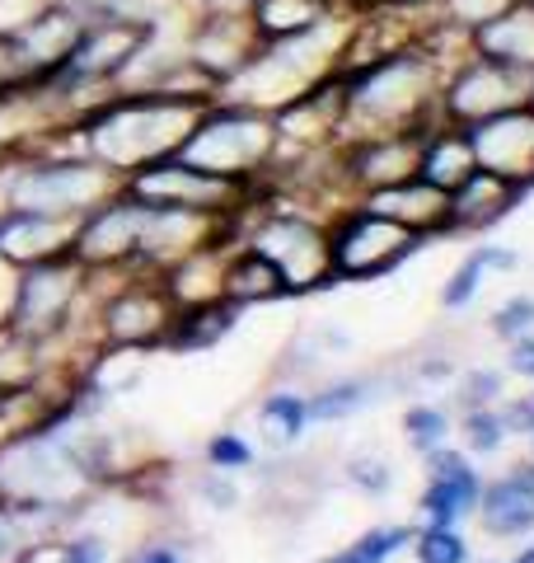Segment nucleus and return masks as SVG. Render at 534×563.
I'll list each match as a JSON object with an SVG mask.
<instances>
[{"label":"nucleus","instance_id":"f257e3e1","mask_svg":"<svg viewBox=\"0 0 534 563\" xmlns=\"http://www.w3.org/2000/svg\"><path fill=\"white\" fill-rule=\"evenodd\" d=\"M211 99L202 95H169V90H113L70 128L76 151L94 155L99 165L127 179L132 169H146L165 155H178L192 122L202 118Z\"/></svg>","mask_w":534,"mask_h":563},{"label":"nucleus","instance_id":"f03ea898","mask_svg":"<svg viewBox=\"0 0 534 563\" xmlns=\"http://www.w3.org/2000/svg\"><path fill=\"white\" fill-rule=\"evenodd\" d=\"M94 296V273L85 268L76 254H57L29 268H14V291H10V314L5 333L29 343H76L89 339L99 347L94 329L85 324V306Z\"/></svg>","mask_w":534,"mask_h":563},{"label":"nucleus","instance_id":"7ed1b4c3","mask_svg":"<svg viewBox=\"0 0 534 563\" xmlns=\"http://www.w3.org/2000/svg\"><path fill=\"white\" fill-rule=\"evenodd\" d=\"M178 155L211 174H225V179L267 188V179H272V169H277V155H281L277 118L267 109H254V103L221 95L192 122V132L183 146H178Z\"/></svg>","mask_w":534,"mask_h":563},{"label":"nucleus","instance_id":"20e7f679","mask_svg":"<svg viewBox=\"0 0 534 563\" xmlns=\"http://www.w3.org/2000/svg\"><path fill=\"white\" fill-rule=\"evenodd\" d=\"M0 179H5V207L43 211V217H66V221H80L89 207H99L122 188V174L99 165L85 151L10 155Z\"/></svg>","mask_w":534,"mask_h":563},{"label":"nucleus","instance_id":"39448f33","mask_svg":"<svg viewBox=\"0 0 534 563\" xmlns=\"http://www.w3.org/2000/svg\"><path fill=\"white\" fill-rule=\"evenodd\" d=\"M240 244L263 254L281 273L291 296H310L333 287V250H329V221L310 217L300 207H272L267 192L240 217Z\"/></svg>","mask_w":534,"mask_h":563},{"label":"nucleus","instance_id":"423d86ee","mask_svg":"<svg viewBox=\"0 0 534 563\" xmlns=\"http://www.w3.org/2000/svg\"><path fill=\"white\" fill-rule=\"evenodd\" d=\"M122 192H132V198L151 202V207H183V211H202V217L240 221L267 188L211 174L202 165L183 161V155H165V161H155L146 169H132L127 179H122Z\"/></svg>","mask_w":534,"mask_h":563},{"label":"nucleus","instance_id":"0eeeda50","mask_svg":"<svg viewBox=\"0 0 534 563\" xmlns=\"http://www.w3.org/2000/svg\"><path fill=\"white\" fill-rule=\"evenodd\" d=\"M422 235L408 225L380 217L361 202L343 207L329 221V250H333V277L337 282H376L403 268L408 258L422 250Z\"/></svg>","mask_w":534,"mask_h":563},{"label":"nucleus","instance_id":"6e6552de","mask_svg":"<svg viewBox=\"0 0 534 563\" xmlns=\"http://www.w3.org/2000/svg\"><path fill=\"white\" fill-rule=\"evenodd\" d=\"M174 296L155 273H132L122 268V282L103 296L94 310V333L103 347H132V352H155L165 347L174 329Z\"/></svg>","mask_w":534,"mask_h":563},{"label":"nucleus","instance_id":"1a4fd4ad","mask_svg":"<svg viewBox=\"0 0 534 563\" xmlns=\"http://www.w3.org/2000/svg\"><path fill=\"white\" fill-rule=\"evenodd\" d=\"M534 90V70L492 62V57H459L450 70H445L441 85V118L455 122V128H474V122H488L497 113L525 109Z\"/></svg>","mask_w":534,"mask_h":563},{"label":"nucleus","instance_id":"9d476101","mask_svg":"<svg viewBox=\"0 0 534 563\" xmlns=\"http://www.w3.org/2000/svg\"><path fill=\"white\" fill-rule=\"evenodd\" d=\"M141 225H146V202L118 188L113 198L89 207L85 217L76 221L70 254H76L89 273H122V268H132L136 263Z\"/></svg>","mask_w":534,"mask_h":563},{"label":"nucleus","instance_id":"9b49d317","mask_svg":"<svg viewBox=\"0 0 534 563\" xmlns=\"http://www.w3.org/2000/svg\"><path fill=\"white\" fill-rule=\"evenodd\" d=\"M469 132V146H474V161L492 169V174H507L525 192L534 188V109H511V113H497L488 122H474Z\"/></svg>","mask_w":534,"mask_h":563},{"label":"nucleus","instance_id":"f8f14e48","mask_svg":"<svg viewBox=\"0 0 534 563\" xmlns=\"http://www.w3.org/2000/svg\"><path fill=\"white\" fill-rule=\"evenodd\" d=\"M70 240H76V221L66 217H43V211H20V207L0 211V263H10V268H29V263L70 254Z\"/></svg>","mask_w":534,"mask_h":563},{"label":"nucleus","instance_id":"ddd939ff","mask_svg":"<svg viewBox=\"0 0 534 563\" xmlns=\"http://www.w3.org/2000/svg\"><path fill=\"white\" fill-rule=\"evenodd\" d=\"M361 207L380 211V217L408 225V231H418L422 240L432 235H445V225H450V192L426 184V179H403V184H389V188H376L366 192V198H356Z\"/></svg>","mask_w":534,"mask_h":563},{"label":"nucleus","instance_id":"4468645a","mask_svg":"<svg viewBox=\"0 0 534 563\" xmlns=\"http://www.w3.org/2000/svg\"><path fill=\"white\" fill-rule=\"evenodd\" d=\"M521 198H525V188L515 179L478 165L465 184L450 188V225H445V235L450 231H488V225L502 221Z\"/></svg>","mask_w":534,"mask_h":563},{"label":"nucleus","instance_id":"2eb2a0df","mask_svg":"<svg viewBox=\"0 0 534 563\" xmlns=\"http://www.w3.org/2000/svg\"><path fill=\"white\" fill-rule=\"evenodd\" d=\"M478 526L497 540H515L534 531V465H515L502 479L483 484L478 498Z\"/></svg>","mask_w":534,"mask_h":563},{"label":"nucleus","instance_id":"dca6fc26","mask_svg":"<svg viewBox=\"0 0 534 563\" xmlns=\"http://www.w3.org/2000/svg\"><path fill=\"white\" fill-rule=\"evenodd\" d=\"M469 47L478 57L534 70V0H515L507 14H497V20H488L483 29H474Z\"/></svg>","mask_w":534,"mask_h":563},{"label":"nucleus","instance_id":"f3484780","mask_svg":"<svg viewBox=\"0 0 534 563\" xmlns=\"http://www.w3.org/2000/svg\"><path fill=\"white\" fill-rule=\"evenodd\" d=\"M478 169L474 161V146H469V132L455 128V122H432L422 136V161H418V179L436 184V188H459Z\"/></svg>","mask_w":534,"mask_h":563},{"label":"nucleus","instance_id":"a211bd4d","mask_svg":"<svg viewBox=\"0 0 534 563\" xmlns=\"http://www.w3.org/2000/svg\"><path fill=\"white\" fill-rule=\"evenodd\" d=\"M221 296L235 310H248V306H272V301H281V296H291V291H287V282H281V273L263 254H254L248 244H235V254H230V263H225Z\"/></svg>","mask_w":534,"mask_h":563},{"label":"nucleus","instance_id":"6ab92c4d","mask_svg":"<svg viewBox=\"0 0 534 563\" xmlns=\"http://www.w3.org/2000/svg\"><path fill=\"white\" fill-rule=\"evenodd\" d=\"M478 498H483V474L469 465L445 479H426V488L418 493V517L422 526H459L478 512Z\"/></svg>","mask_w":534,"mask_h":563},{"label":"nucleus","instance_id":"aec40b11","mask_svg":"<svg viewBox=\"0 0 534 563\" xmlns=\"http://www.w3.org/2000/svg\"><path fill=\"white\" fill-rule=\"evenodd\" d=\"M347 0H248V20H254L258 38L272 43V38H291V33H305L329 24L333 14H343Z\"/></svg>","mask_w":534,"mask_h":563},{"label":"nucleus","instance_id":"412c9836","mask_svg":"<svg viewBox=\"0 0 534 563\" xmlns=\"http://www.w3.org/2000/svg\"><path fill=\"white\" fill-rule=\"evenodd\" d=\"M515 250H507V244H478V250H469L465 258H459V268L445 277L441 287V306L445 310H465L478 291H483V277L488 273H511L515 268Z\"/></svg>","mask_w":534,"mask_h":563},{"label":"nucleus","instance_id":"4be33fe9","mask_svg":"<svg viewBox=\"0 0 534 563\" xmlns=\"http://www.w3.org/2000/svg\"><path fill=\"white\" fill-rule=\"evenodd\" d=\"M235 320H240V310L230 301L188 306V310L174 314V329H169L165 347H174V352H207V347H216L230 329H235Z\"/></svg>","mask_w":534,"mask_h":563},{"label":"nucleus","instance_id":"5701e85b","mask_svg":"<svg viewBox=\"0 0 534 563\" xmlns=\"http://www.w3.org/2000/svg\"><path fill=\"white\" fill-rule=\"evenodd\" d=\"M310 432V399L296 390H272L258 404V437L272 451H291Z\"/></svg>","mask_w":534,"mask_h":563},{"label":"nucleus","instance_id":"b1692460","mask_svg":"<svg viewBox=\"0 0 534 563\" xmlns=\"http://www.w3.org/2000/svg\"><path fill=\"white\" fill-rule=\"evenodd\" d=\"M380 399V380L376 376H347V380H333L324 390L310 395V422H347L361 409Z\"/></svg>","mask_w":534,"mask_h":563},{"label":"nucleus","instance_id":"393cba45","mask_svg":"<svg viewBox=\"0 0 534 563\" xmlns=\"http://www.w3.org/2000/svg\"><path fill=\"white\" fill-rule=\"evenodd\" d=\"M47 531H57V526L0 503V563H29L47 544Z\"/></svg>","mask_w":534,"mask_h":563},{"label":"nucleus","instance_id":"a878e982","mask_svg":"<svg viewBox=\"0 0 534 563\" xmlns=\"http://www.w3.org/2000/svg\"><path fill=\"white\" fill-rule=\"evenodd\" d=\"M43 372H47V357H43L38 343L14 339V333H5V339H0V395L29 390L33 380H43Z\"/></svg>","mask_w":534,"mask_h":563},{"label":"nucleus","instance_id":"bb28decb","mask_svg":"<svg viewBox=\"0 0 534 563\" xmlns=\"http://www.w3.org/2000/svg\"><path fill=\"white\" fill-rule=\"evenodd\" d=\"M418 536V526H408V521H389V526H370V531L356 536L343 559L347 563H389V559H399L408 544H413Z\"/></svg>","mask_w":534,"mask_h":563},{"label":"nucleus","instance_id":"cd10ccee","mask_svg":"<svg viewBox=\"0 0 534 563\" xmlns=\"http://www.w3.org/2000/svg\"><path fill=\"white\" fill-rule=\"evenodd\" d=\"M408 554L413 563H469V540L459 536V526H418Z\"/></svg>","mask_w":534,"mask_h":563},{"label":"nucleus","instance_id":"c85d7f7f","mask_svg":"<svg viewBox=\"0 0 534 563\" xmlns=\"http://www.w3.org/2000/svg\"><path fill=\"white\" fill-rule=\"evenodd\" d=\"M450 413L441 409V404H413V409L403 413V442L413 446L418 455H426L432 446H445L450 442Z\"/></svg>","mask_w":534,"mask_h":563},{"label":"nucleus","instance_id":"c756f323","mask_svg":"<svg viewBox=\"0 0 534 563\" xmlns=\"http://www.w3.org/2000/svg\"><path fill=\"white\" fill-rule=\"evenodd\" d=\"M507 446V422L502 413L492 409H465V418H459V451L469 455H497Z\"/></svg>","mask_w":534,"mask_h":563},{"label":"nucleus","instance_id":"7c9ffc66","mask_svg":"<svg viewBox=\"0 0 534 563\" xmlns=\"http://www.w3.org/2000/svg\"><path fill=\"white\" fill-rule=\"evenodd\" d=\"M455 390H459V409H492V404L507 399V376L497 366H469Z\"/></svg>","mask_w":534,"mask_h":563},{"label":"nucleus","instance_id":"2f4dec72","mask_svg":"<svg viewBox=\"0 0 534 563\" xmlns=\"http://www.w3.org/2000/svg\"><path fill=\"white\" fill-rule=\"evenodd\" d=\"M202 461L211 470H225V474H240V470H254L258 465V451L244 442L240 432H216L211 442L202 446Z\"/></svg>","mask_w":534,"mask_h":563},{"label":"nucleus","instance_id":"473e14b6","mask_svg":"<svg viewBox=\"0 0 534 563\" xmlns=\"http://www.w3.org/2000/svg\"><path fill=\"white\" fill-rule=\"evenodd\" d=\"M52 563H113V550L103 536L76 531V536H62L52 544Z\"/></svg>","mask_w":534,"mask_h":563},{"label":"nucleus","instance_id":"72a5a7b5","mask_svg":"<svg viewBox=\"0 0 534 563\" xmlns=\"http://www.w3.org/2000/svg\"><path fill=\"white\" fill-rule=\"evenodd\" d=\"M347 479H352V488L370 493V498H385V493L394 488V465L380 461V455H356L347 465Z\"/></svg>","mask_w":534,"mask_h":563},{"label":"nucleus","instance_id":"f704fd0d","mask_svg":"<svg viewBox=\"0 0 534 563\" xmlns=\"http://www.w3.org/2000/svg\"><path fill=\"white\" fill-rule=\"evenodd\" d=\"M492 333L497 339H521V333H534V296H511L492 310Z\"/></svg>","mask_w":534,"mask_h":563},{"label":"nucleus","instance_id":"c9c22d12","mask_svg":"<svg viewBox=\"0 0 534 563\" xmlns=\"http://www.w3.org/2000/svg\"><path fill=\"white\" fill-rule=\"evenodd\" d=\"M198 498H202L207 507H216V512H230V507L240 503L235 474H225V470H211V465H207V474L198 479Z\"/></svg>","mask_w":534,"mask_h":563},{"label":"nucleus","instance_id":"e433bc0d","mask_svg":"<svg viewBox=\"0 0 534 563\" xmlns=\"http://www.w3.org/2000/svg\"><path fill=\"white\" fill-rule=\"evenodd\" d=\"M507 376L534 380V333H521V339L507 343Z\"/></svg>","mask_w":534,"mask_h":563},{"label":"nucleus","instance_id":"4c0bfd02","mask_svg":"<svg viewBox=\"0 0 534 563\" xmlns=\"http://www.w3.org/2000/svg\"><path fill=\"white\" fill-rule=\"evenodd\" d=\"M497 413H502V422H507V437H511V432H525V437H530V428H534V399H530V395H525V399L497 404Z\"/></svg>","mask_w":534,"mask_h":563},{"label":"nucleus","instance_id":"58836bf2","mask_svg":"<svg viewBox=\"0 0 534 563\" xmlns=\"http://www.w3.org/2000/svg\"><path fill=\"white\" fill-rule=\"evenodd\" d=\"M127 563H188V554H183V544H174V540H151V544H141L136 554H127Z\"/></svg>","mask_w":534,"mask_h":563},{"label":"nucleus","instance_id":"ea45409f","mask_svg":"<svg viewBox=\"0 0 534 563\" xmlns=\"http://www.w3.org/2000/svg\"><path fill=\"white\" fill-rule=\"evenodd\" d=\"M20 90V66H14V47H10V33H0V99Z\"/></svg>","mask_w":534,"mask_h":563},{"label":"nucleus","instance_id":"a19ab883","mask_svg":"<svg viewBox=\"0 0 534 563\" xmlns=\"http://www.w3.org/2000/svg\"><path fill=\"white\" fill-rule=\"evenodd\" d=\"M418 376H422V380H441V376H450V362H445V357L422 362V366H418Z\"/></svg>","mask_w":534,"mask_h":563},{"label":"nucleus","instance_id":"79ce46f5","mask_svg":"<svg viewBox=\"0 0 534 563\" xmlns=\"http://www.w3.org/2000/svg\"><path fill=\"white\" fill-rule=\"evenodd\" d=\"M0 437H10V413H5V395H0Z\"/></svg>","mask_w":534,"mask_h":563},{"label":"nucleus","instance_id":"37998d69","mask_svg":"<svg viewBox=\"0 0 534 563\" xmlns=\"http://www.w3.org/2000/svg\"><path fill=\"white\" fill-rule=\"evenodd\" d=\"M511 563H534V544H525V550H521V554H515Z\"/></svg>","mask_w":534,"mask_h":563},{"label":"nucleus","instance_id":"c03bdc74","mask_svg":"<svg viewBox=\"0 0 534 563\" xmlns=\"http://www.w3.org/2000/svg\"><path fill=\"white\" fill-rule=\"evenodd\" d=\"M319 563H347L343 554H324V559H319Z\"/></svg>","mask_w":534,"mask_h":563},{"label":"nucleus","instance_id":"a18cd8bd","mask_svg":"<svg viewBox=\"0 0 534 563\" xmlns=\"http://www.w3.org/2000/svg\"><path fill=\"white\" fill-rule=\"evenodd\" d=\"M530 446H534V428H530Z\"/></svg>","mask_w":534,"mask_h":563},{"label":"nucleus","instance_id":"49530a36","mask_svg":"<svg viewBox=\"0 0 534 563\" xmlns=\"http://www.w3.org/2000/svg\"><path fill=\"white\" fill-rule=\"evenodd\" d=\"M530 109H534V90H530Z\"/></svg>","mask_w":534,"mask_h":563},{"label":"nucleus","instance_id":"de8ad7c7","mask_svg":"<svg viewBox=\"0 0 534 563\" xmlns=\"http://www.w3.org/2000/svg\"><path fill=\"white\" fill-rule=\"evenodd\" d=\"M240 5H248V0H240Z\"/></svg>","mask_w":534,"mask_h":563},{"label":"nucleus","instance_id":"09e8293b","mask_svg":"<svg viewBox=\"0 0 534 563\" xmlns=\"http://www.w3.org/2000/svg\"><path fill=\"white\" fill-rule=\"evenodd\" d=\"M530 399H534V395H530Z\"/></svg>","mask_w":534,"mask_h":563}]
</instances>
